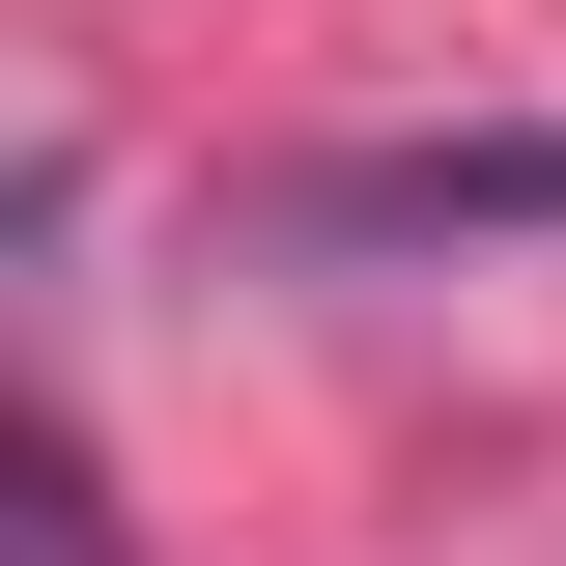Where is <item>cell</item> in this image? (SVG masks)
<instances>
[{
    "mask_svg": "<svg viewBox=\"0 0 566 566\" xmlns=\"http://www.w3.org/2000/svg\"><path fill=\"white\" fill-rule=\"evenodd\" d=\"M255 255H538L566 227V114H424V142H283L255 199Z\"/></svg>",
    "mask_w": 566,
    "mask_h": 566,
    "instance_id": "1",
    "label": "cell"
},
{
    "mask_svg": "<svg viewBox=\"0 0 566 566\" xmlns=\"http://www.w3.org/2000/svg\"><path fill=\"white\" fill-rule=\"evenodd\" d=\"M0 510H29V566H142V538H114V453H85V424H57V397L0 424Z\"/></svg>",
    "mask_w": 566,
    "mask_h": 566,
    "instance_id": "2",
    "label": "cell"
}]
</instances>
